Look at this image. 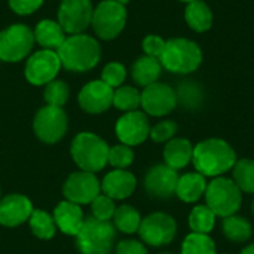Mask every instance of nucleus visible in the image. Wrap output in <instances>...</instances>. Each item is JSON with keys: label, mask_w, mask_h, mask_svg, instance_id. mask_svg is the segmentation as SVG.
<instances>
[{"label": "nucleus", "mask_w": 254, "mask_h": 254, "mask_svg": "<svg viewBox=\"0 0 254 254\" xmlns=\"http://www.w3.org/2000/svg\"><path fill=\"white\" fill-rule=\"evenodd\" d=\"M64 70L88 73L101 61V45L94 34H70L57 51Z\"/></svg>", "instance_id": "obj_1"}, {"label": "nucleus", "mask_w": 254, "mask_h": 254, "mask_svg": "<svg viewBox=\"0 0 254 254\" xmlns=\"http://www.w3.org/2000/svg\"><path fill=\"white\" fill-rule=\"evenodd\" d=\"M192 162L204 177H220L237 164L234 147L222 138H207L193 147Z\"/></svg>", "instance_id": "obj_2"}, {"label": "nucleus", "mask_w": 254, "mask_h": 254, "mask_svg": "<svg viewBox=\"0 0 254 254\" xmlns=\"http://www.w3.org/2000/svg\"><path fill=\"white\" fill-rule=\"evenodd\" d=\"M204 60L199 45L186 37H173L165 43V49L159 58L162 68L173 74H192Z\"/></svg>", "instance_id": "obj_3"}, {"label": "nucleus", "mask_w": 254, "mask_h": 254, "mask_svg": "<svg viewBox=\"0 0 254 254\" xmlns=\"http://www.w3.org/2000/svg\"><path fill=\"white\" fill-rule=\"evenodd\" d=\"M128 21L127 6L115 0H101L94 6L91 28L98 40L112 42L118 39Z\"/></svg>", "instance_id": "obj_4"}, {"label": "nucleus", "mask_w": 254, "mask_h": 254, "mask_svg": "<svg viewBox=\"0 0 254 254\" xmlns=\"http://www.w3.org/2000/svg\"><path fill=\"white\" fill-rule=\"evenodd\" d=\"M107 143L94 132H79L71 141V158L82 171H101L109 162Z\"/></svg>", "instance_id": "obj_5"}, {"label": "nucleus", "mask_w": 254, "mask_h": 254, "mask_svg": "<svg viewBox=\"0 0 254 254\" xmlns=\"http://www.w3.org/2000/svg\"><path fill=\"white\" fill-rule=\"evenodd\" d=\"M36 42L33 28L24 22H13L0 30V61L18 64L34 51Z\"/></svg>", "instance_id": "obj_6"}, {"label": "nucleus", "mask_w": 254, "mask_h": 254, "mask_svg": "<svg viewBox=\"0 0 254 254\" xmlns=\"http://www.w3.org/2000/svg\"><path fill=\"white\" fill-rule=\"evenodd\" d=\"M116 228L110 222H103L89 217L83 222L76 235V244L82 254H110L115 240Z\"/></svg>", "instance_id": "obj_7"}, {"label": "nucleus", "mask_w": 254, "mask_h": 254, "mask_svg": "<svg viewBox=\"0 0 254 254\" xmlns=\"http://www.w3.org/2000/svg\"><path fill=\"white\" fill-rule=\"evenodd\" d=\"M243 192L238 189L232 179L216 177L213 182L207 185L205 199L207 207L220 217H228L237 214L243 202Z\"/></svg>", "instance_id": "obj_8"}, {"label": "nucleus", "mask_w": 254, "mask_h": 254, "mask_svg": "<svg viewBox=\"0 0 254 254\" xmlns=\"http://www.w3.org/2000/svg\"><path fill=\"white\" fill-rule=\"evenodd\" d=\"M63 70L57 51L36 49L24 63V77L33 86H45L55 80Z\"/></svg>", "instance_id": "obj_9"}, {"label": "nucleus", "mask_w": 254, "mask_h": 254, "mask_svg": "<svg viewBox=\"0 0 254 254\" xmlns=\"http://www.w3.org/2000/svg\"><path fill=\"white\" fill-rule=\"evenodd\" d=\"M67 128H68V118L63 107L45 104L34 115L33 131L36 137L46 144L58 143L65 135Z\"/></svg>", "instance_id": "obj_10"}, {"label": "nucleus", "mask_w": 254, "mask_h": 254, "mask_svg": "<svg viewBox=\"0 0 254 254\" xmlns=\"http://www.w3.org/2000/svg\"><path fill=\"white\" fill-rule=\"evenodd\" d=\"M94 12L92 0H60L57 9V21L67 36L86 33L91 27Z\"/></svg>", "instance_id": "obj_11"}, {"label": "nucleus", "mask_w": 254, "mask_h": 254, "mask_svg": "<svg viewBox=\"0 0 254 254\" xmlns=\"http://www.w3.org/2000/svg\"><path fill=\"white\" fill-rule=\"evenodd\" d=\"M138 234L140 238L152 247L167 246L176 238L177 223L174 217L167 213H152L141 219Z\"/></svg>", "instance_id": "obj_12"}, {"label": "nucleus", "mask_w": 254, "mask_h": 254, "mask_svg": "<svg viewBox=\"0 0 254 254\" xmlns=\"http://www.w3.org/2000/svg\"><path fill=\"white\" fill-rule=\"evenodd\" d=\"M140 107L149 116L162 118L170 115L177 107L176 89L164 82H155L141 91Z\"/></svg>", "instance_id": "obj_13"}, {"label": "nucleus", "mask_w": 254, "mask_h": 254, "mask_svg": "<svg viewBox=\"0 0 254 254\" xmlns=\"http://www.w3.org/2000/svg\"><path fill=\"white\" fill-rule=\"evenodd\" d=\"M101 192V183L94 173L77 171L67 177L63 186V195L65 201L77 205L91 204Z\"/></svg>", "instance_id": "obj_14"}, {"label": "nucleus", "mask_w": 254, "mask_h": 254, "mask_svg": "<svg viewBox=\"0 0 254 254\" xmlns=\"http://www.w3.org/2000/svg\"><path fill=\"white\" fill-rule=\"evenodd\" d=\"M113 92L115 89L101 79H94L80 88L77 94V104L85 113L101 115L113 106Z\"/></svg>", "instance_id": "obj_15"}, {"label": "nucleus", "mask_w": 254, "mask_h": 254, "mask_svg": "<svg viewBox=\"0 0 254 254\" xmlns=\"http://www.w3.org/2000/svg\"><path fill=\"white\" fill-rule=\"evenodd\" d=\"M115 132L119 141L129 147L144 143L150 134V124L147 115L140 110L124 113L116 121Z\"/></svg>", "instance_id": "obj_16"}, {"label": "nucleus", "mask_w": 254, "mask_h": 254, "mask_svg": "<svg viewBox=\"0 0 254 254\" xmlns=\"http://www.w3.org/2000/svg\"><path fill=\"white\" fill-rule=\"evenodd\" d=\"M179 182V174L168 165L152 167L144 177V189L152 198L167 199L176 195V188Z\"/></svg>", "instance_id": "obj_17"}, {"label": "nucleus", "mask_w": 254, "mask_h": 254, "mask_svg": "<svg viewBox=\"0 0 254 254\" xmlns=\"http://www.w3.org/2000/svg\"><path fill=\"white\" fill-rule=\"evenodd\" d=\"M31 201L19 193L7 195L0 199V225L15 228L27 222L33 213Z\"/></svg>", "instance_id": "obj_18"}, {"label": "nucleus", "mask_w": 254, "mask_h": 254, "mask_svg": "<svg viewBox=\"0 0 254 254\" xmlns=\"http://www.w3.org/2000/svg\"><path fill=\"white\" fill-rule=\"evenodd\" d=\"M137 188L134 174L127 170H113L103 179L101 190L106 196L115 199H127Z\"/></svg>", "instance_id": "obj_19"}, {"label": "nucleus", "mask_w": 254, "mask_h": 254, "mask_svg": "<svg viewBox=\"0 0 254 254\" xmlns=\"http://www.w3.org/2000/svg\"><path fill=\"white\" fill-rule=\"evenodd\" d=\"M34 42L40 49L58 51L60 46L67 39V33L54 18H43L37 21L33 28Z\"/></svg>", "instance_id": "obj_20"}, {"label": "nucleus", "mask_w": 254, "mask_h": 254, "mask_svg": "<svg viewBox=\"0 0 254 254\" xmlns=\"http://www.w3.org/2000/svg\"><path fill=\"white\" fill-rule=\"evenodd\" d=\"M54 222L57 225V228L65 234V235H71L76 237L77 232L80 231L82 225H83V211L80 208V205L73 204L70 201H63L60 202L55 210H54Z\"/></svg>", "instance_id": "obj_21"}, {"label": "nucleus", "mask_w": 254, "mask_h": 254, "mask_svg": "<svg viewBox=\"0 0 254 254\" xmlns=\"http://www.w3.org/2000/svg\"><path fill=\"white\" fill-rule=\"evenodd\" d=\"M162 64L158 58L149 55H140L131 65V77L140 88H146L155 82H159L162 74Z\"/></svg>", "instance_id": "obj_22"}, {"label": "nucleus", "mask_w": 254, "mask_h": 254, "mask_svg": "<svg viewBox=\"0 0 254 254\" xmlns=\"http://www.w3.org/2000/svg\"><path fill=\"white\" fill-rule=\"evenodd\" d=\"M193 146L188 138H173L164 147V161L173 170H182L192 162Z\"/></svg>", "instance_id": "obj_23"}, {"label": "nucleus", "mask_w": 254, "mask_h": 254, "mask_svg": "<svg viewBox=\"0 0 254 254\" xmlns=\"http://www.w3.org/2000/svg\"><path fill=\"white\" fill-rule=\"evenodd\" d=\"M185 21L192 31L205 33L213 27L214 15L208 3H205L204 0H195L186 4Z\"/></svg>", "instance_id": "obj_24"}, {"label": "nucleus", "mask_w": 254, "mask_h": 254, "mask_svg": "<svg viewBox=\"0 0 254 254\" xmlns=\"http://www.w3.org/2000/svg\"><path fill=\"white\" fill-rule=\"evenodd\" d=\"M207 180L202 174L196 173H188L182 177H179L176 195L188 204L196 202L202 195H205L207 190Z\"/></svg>", "instance_id": "obj_25"}, {"label": "nucleus", "mask_w": 254, "mask_h": 254, "mask_svg": "<svg viewBox=\"0 0 254 254\" xmlns=\"http://www.w3.org/2000/svg\"><path fill=\"white\" fill-rule=\"evenodd\" d=\"M222 229L225 237L234 243H246L252 238L253 234V228L250 222L237 214L225 217L222 222Z\"/></svg>", "instance_id": "obj_26"}, {"label": "nucleus", "mask_w": 254, "mask_h": 254, "mask_svg": "<svg viewBox=\"0 0 254 254\" xmlns=\"http://www.w3.org/2000/svg\"><path fill=\"white\" fill-rule=\"evenodd\" d=\"M141 104V91L131 85H122L113 92V107L118 110L128 113L138 110Z\"/></svg>", "instance_id": "obj_27"}, {"label": "nucleus", "mask_w": 254, "mask_h": 254, "mask_svg": "<svg viewBox=\"0 0 254 254\" xmlns=\"http://www.w3.org/2000/svg\"><path fill=\"white\" fill-rule=\"evenodd\" d=\"M141 225L140 213L131 205H121L115 210L113 214V226L124 234H135L138 232Z\"/></svg>", "instance_id": "obj_28"}, {"label": "nucleus", "mask_w": 254, "mask_h": 254, "mask_svg": "<svg viewBox=\"0 0 254 254\" xmlns=\"http://www.w3.org/2000/svg\"><path fill=\"white\" fill-rule=\"evenodd\" d=\"M216 214L207 205H196L189 214V226L195 234L208 235L216 225Z\"/></svg>", "instance_id": "obj_29"}, {"label": "nucleus", "mask_w": 254, "mask_h": 254, "mask_svg": "<svg viewBox=\"0 0 254 254\" xmlns=\"http://www.w3.org/2000/svg\"><path fill=\"white\" fill-rule=\"evenodd\" d=\"M28 222H30V229L34 237L40 240H51L55 235L57 225L54 222V217L49 213L43 210H34Z\"/></svg>", "instance_id": "obj_30"}, {"label": "nucleus", "mask_w": 254, "mask_h": 254, "mask_svg": "<svg viewBox=\"0 0 254 254\" xmlns=\"http://www.w3.org/2000/svg\"><path fill=\"white\" fill-rule=\"evenodd\" d=\"M234 182L241 192L254 193V161L244 158L234 165Z\"/></svg>", "instance_id": "obj_31"}, {"label": "nucleus", "mask_w": 254, "mask_h": 254, "mask_svg": "<svg viewBox=\"0 0 254 254\" xmlns=\"http://www.w3.org/2000/svg\"><path fill=\"white\" fill-rule=\"evenodd\" d=\"M68 98H70V86L58 77L43 86V100L48 106L64 107Z\"/></svg>", "instance_id": "obj_32"}, {"label": "nucleus", "mask_w": 254, "mask_h": 254, "mask_svg": "<svg viewBox=\"0 0 254 254\" xmlns=\"http://www.w3.org/2000/svg\"><path fill=\"white\" fill-rule=\"evenodd\" d=\"M182 254H217L214 241L205 234H189L183 244Z\"/></svg>", "instance_id": "obj_33"}, {"label": "nucleus", "mask_w": 254, "mask_h": 254, "mask_svg": "<svg viewBox=\"0 0 254 254\" xmlns=\"http://www.w3.org/2000/svg\"><path fill=\"white\" fill-rule=\"evenodd\" d=\"M176 95H177V104L180 103L188 109H196L202 101V89L192 80H186L180 83L179 88L176 89Z\"/></svg>", "instance_id": "obj_34"}, {"label": "nucleus", "mask_w": 254, "mask_h": 254, "mask_svg": "<svg viewBox=\"0 0 254 254\" xmlns=\"http://www.w3.org/2000/svg\"><path fill=\"white\" fill-rule=\"evenodd\" d=\"M127 77H128V68L119 61H109L103 67L100 74V79L113 89L125 85Z\"/></svg>", "instance_id": "obj_35"}, {"label": "nucleus", "mask_w": 254, "mask_h": 254, "mask_svg": "<svg viewBox=\"0 0 254 254\" xmlns=\"http://www.w3.org/2000/svg\"><path fill=\"white\" fill-rule=\"evenodd\" d=\"M134 161V152L127 144H116L109 149V164L116 170L128 168Z\"/></svg>", "instance_id": "obj_36"}, {"label": "nucleus", "mask_w": 254, "mask_h": 254, "mask_svg": "<svg viewBox=\"0 0 254 254\" xmlns=\"http://www.w3.org/2000/svg\"><path fill=\"white\" fill-rule=\"evenodd\" d=\"M91 210H92V217L103 220V222H110V219H113L116 205L112 198L106 195H98L91 202Z\"/></svg>", "instance_id": "obj_37"}, {"label": "nucleus", "mask_w": 254, "mask_h": 254, "mask_svg": "<svg viewBox=\"0 0 254 254\" xmlns=\"http://www.w3.org/2000/svg\"><path fill=\"white\" fill-rule=\"evenodd\" d=\"M177 124L174 121H161L158 122L155 127L150 128V134L149 137L155 141V143H168L170 140L174 138V135L177 134Z\"/></svg>", "instance_id": "obj_38"}, {"label": "nucleus", "mask_w": 254, "mask_h": 254, "mask_svg": "<svg viewBox=\"0 0 254 254\" xmlns=\"http://www.w3.org/2000/svg\"><path fill=\"white\" fill-rule=\"evenodd\" d=\"M43 3L45 0H7V7L18 16H30L36 13Z\"/></svg>", "instance_id": "obj_39"}, {"label": "nucleus", "mask_w": 254, "mask_h": 254, "mask_svg": "<svg viewBox=\"0 0 254 254\" xmlns=\"http://www.w3.org/2000/svg\"><path fill=\"white\" fill-rule=\"evenodd\" d=\"M165 43H167V40L164 37H161L159 34H147L141 40V51L144 55L159 60L165 49Z\"/></svg>", "instance_id": "obj_40"}, {"label": "nucleus", "mask_w": 254, "mask_h": 254, "mask_svg": "<svg viewBox=\"0 0 254 254\" xmlns=\"http://www.w3.org/2000/svg\"><path fill=\"white\" fill-rule=\"evenodd\" d=\"M116 254H149V252L141 243L135 240H125L118 244Z\"/></svg>", "instance_id": "obj_41"}, {"label": "nucleus", "mask_w": 254, "mask_h": 254, "mask_svg": "<svg viewBox=\"0 0 254 254\" xmlns=\"http://www.w3.org/2000/svg\"><path fill=\"white\" fill-rule=\"evenodd\" d=\"M240 254H254V244H250V246H247L243 252Z\"/></svg>", "instance_id": "obj_42"}, {"label": "nucleus", "mask_w": 254, "mask_h": 254, "mask_svg": "<svg viewBox=\"0 0 254 254\" xmlns=\"http://www.w3.org/2000/svg\"><path fill=\"white\" fill-rule=\"evenodd\" d=\"M115 1H119V3H122V4H125V6H127L131 0H115Z\"/></svg>", "instance_id": "obj_43"}, {"label": "nucleus", "mask_w": 254, "mask_h": 254, "mask_svg": "<svg viewBox=\"0 0 254 254\" xmlns=\"http://www.w3.org/2000/svg\"><path fill=\"white\" fill-rule=\"evenodd\" d=\"M179 1H182V3H186V4H188V3H190V1H195V0H179Z\"/></svg>", "instance_id": "obj_44"}, {"label": "nucleus", "mask_w": 254, "mask_h": 254, "mask_svg": "<svg viewBox=\"0 0 254 254\" xmlns=\"http://www.w3.org/2000/svg\"><path fill=\"white\" fill-rule=\"evenodd\" d=\"M253 214H254V201H253Z\"/></svg>", "instance_id": "obj_45"}, {"label": "nucleus", "mask_w": 254, "mask_h": 254, "mask_svg": "<svg viewBox=\"0 0 254 254\" xmlns=\"http://www.w3.org/2000/svg\"><path fill=\"white\" fill-rule=\"evenodd\" d=\"M164 254H171V253H164Z\"/></svg>", "instance_id": "obj_46"}]
</instances>
